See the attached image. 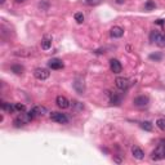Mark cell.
I'll return each mask as SVG.
<instances>
[{
    "label": "cell",
    "mask_w": 165,
    "mask_h": 165,
    "mask_svg": "<svg viewBox=\"0 0 165 165\" xmlns=\"http://www.w3.org/2000/svg\"><path fill=\"white\" fill-rule=\"evenodd\" d=\"M151 159L154 160V161H159V160L165 159V139H161V141L159 142L158 147L152 151Z\"/></svg>",
    "instance_id": "obj_1"
},
{
    "label": "cell",
    "mask_w": 165,
    "mask_h": 165,
    "mask_svg": "<svg viewBox=\"0 0 165 165\" xmlns=\"http://www.w3.org/2000/svg\"><path fill=\"white\" fill-rule=\"evenodd\" d=\"M32 117L31 115H30V112H27V114H19L17 117L14 119V121H13V124H14V126L16 128H21V126H23V125H26V124H28L31 120H32Z\"/></svg>",
    "instance_id": "obj_2"
},
{
    "label": "cell",
    "mask_w": 165,
    "mask_h": 165,
    "mask_svg": "<svg viewBox=\"0 0 165 165\" xmlns=\"http://www.w3.org/2000/svg\"><path fill=\"white\" fill-rule=\"evenodd\" d=\"M51 120L58 123V124H67L70 121V119H68V116L66 114H62V112H52L51 114Z\"/></svg>",
    "instance_id": "obj_3"
},
{
    "label": "cell",
    "mask_w": 165,
    "mask_h": 165,
    "mask_svg": "<svg viewBox=\"0 0 165 165\" xmlns=\"http://www.w3.org/2000/svg\"><path fill=\"white\" fill-rule=\"evenodd\" d=\"M150 39H151L152 43L158 44L159 47H164V45H165V36L161 35L158 31H152L151 35H150Z\"/></svg>",
    "instance_id": "obj_4"
},
{
    "label": "cell",
    "mask_w": 165,
    "mask_h": 165,
    "mask_svg": "<svg viewBox=\"0 0 165 165\" xmlns=\"http://www.w3.org/2000/svg\"><path fill=\"white\" fill-rule=\"evenodd\" d=\"M34 76L38 80H47L48 77L51 76V72H49V70H47V68L38 67V68L34 70Z\"/></svg>",
    "instance_id": "obj_5"
},
{
    "label": "cell",
    "mask_w": 165,
    "mask_h": 165,
    "mask_svg": "<svg viewBox=\"0 0 165 165\" xmlns=\"http://www.w3.org/2000/svg\"><path fill=\"white\" fill-rule=\"evenodd\" d=\"M28 112H30L32 117H36V116H44V115H47L48 110H47V107H44V106H35L34 109L31 111H28Z\"/></svg>",
    "instance_id": "obj_6"
},
{
    "label": "cell",
    "mask_w": 165,
    "mask_h": 165,
    "mask_svg": "<svg viewBox=\"0 0 165 165\" xmlns=\"http://www.w3.org/2000/svg\"><path fill=\"white\" fill-rule=\"evenodd\" d=\"M115 84H116V86L120 90H126L128 88H129L130 82H129V80H128L126 77H116V80H115Z\"/></svg>",
    "instance_id": "obj_7"
},
{
    "label": "cell",
    "mask_w": 165,
    "mask_h": 165,
    "mask_svg": "<svg viewBox=\"0 0 165 165\" xmlns=\"http://www.w3.org/2000/svg\"><path fill=\"white\" fill-rule=\"evenodd\" d=\"M110 68L111 71H112L114 74H120L121 70H123V66L120 63V61L116 59V58H112L110 61Z\"/></svg>",
    "instance_id": "obj_8"
},
{
    "label": "cell",
    "mask_w": 165,
    "mask_h": 165,
    "mask_svg": "<svg viewBox=\"0 0 165 165\" xmlns=\"http://www.w3.org/2000/svg\"><path fill=\"white\" fill-rule=\"evenodd\" d=\"M56 103H57V106L59 107V109H62V110H65V109H68L70 107V102L67 98L66 97H63V96H58L56 98Z\"/></svg>",
    "instance_id": "obj_9"
},
{
    "label": "cell",
    "mask_w": 165,
    "mask_h": 165,
    "mask_svg": "<svg viewBox=\"0 0 165 165\" xmlns=\"http://www.w3.org/2000/svg\"><path fill=\"white\" fill-rule=\"evenodd\" d=\"M148 102H150V100H148V97L146 96H139L137 98H134V106H137V107H146L148 105Z\"/></svg>",
    "instance_id": "obj_10"
},
{
    "label": "cell",
    "mask_w": 165,
    "mask_h": 165,
    "mask_svg": "<svg viewBox=\"0 0 165 165\" xmlns=\"http://www.w3.org/2000/svg\"><path fill=\"white\" fill-rule=\"evenodd\" d=\"M48 66L52 70H61V68H63V62L58 58H52L48 62Z\"/></svg>",
    "instance_id": "obj_11"
},
{
    "label": "cell",
    "mask_w": 165,
    "mask_h": 165,
    "mask_svg": "<svg viewBox=\"0 0 165 165\" xmlns=\"http://www.w3.org/2000/svg\"><path fill=\"white\" fill-rule=\"evenodd\" d=\"M74 88H75V90L79 94H82L85 92V84H84V80L80 79V77H77V79L75 80V82H74Z\"/></svg>",
    "instance_id": "obj_12"
},
{
    "label": "cell",
    "mask_w": 165,
    "mask_h": 165,
    "mask_svg": "<svg viewBox=\"0 0 165 165\" xmlns=\"http://www.w3.org/2000/svg\"><path fill=\"white\" fill-rule=\"evenodd\" d=\"M132 155H133V158L137 159V160H142L144 158L143 150H142V148H139V147H137V146L132 147Z\"/></svg>",
    "instance_id": "obj_13"
},
{
    "label": "cell",
    "mask_w": 165,
    "mask_h": 165,
    "mask_svg": "<svg viewBox=\"0 0 165 165\" xmlns=\"http://www.w3.org/2000/svg\"><path fill=\"white\" fill-rule=\"evenodd\" d=\"M110 34L112 38H121L124 35V28L120 26H114L110 30Z\"/></svg>",
    "instance_id": "obj_14"
},
{
    "label": "cell",
    "mask_w": 165,
    "mask_h": 165,
    "mask_svg": "<svg viewBox=\"0 0 165 165\" xmlns=\"http://www.w3.org/2000/svg\"><path fill=\"white\" fill-rule=\"evenodd\" d=\"M107 94L110 96V103L111 105H114V106H119L121 103V96H117V94H115V93H110V92H107Z\"/></svg>",
    "instance_id": "obj_15"
},
{
    "label": "cell",
    "mask_w": 165,
    "mask_h": 165,
    "mask_svg": "<svg viewBox=\"0 0 165 165\" xmlns=\"http://www.w3.org/2000/svg\"><path fill=\"white\" fill-rule=\"evenodd\" d=\"M51 47H52V36L45 35L44 38L41 39V48H43L44 51H48Z\"/></svg>",
    "instance_id": "obj_16"
},
{
    "label": "cell",
    "mask_w": 165,
    "mask_h": 165,
    "mask_svg": "<svg viewBox=\"0 0 165 165\" xmlns=\"http://www.w3.org/2000/svg\"><path fill=\"white\" fill-rule=\"evenodd\" d=\"M1 109L4 111H7V112H14L16 111V107L14 105H12V103H8V102H1Z\"/></svg>",
    "instance_id": "obj_17"
},
{
    "label": "cell",
    "mask_w": 165,
    "mask_h": 165,
    "mask_svg": "<svg viewBox=\"0 0 165 165\" xmlns=\"http://www.w3.org/2000/svg\"><path fill=\"white\" fill-rule=\"evenodd\" d=\"M12 71H13L14 74H17V75H21L23 71H25V68H23V66L22 65H18V63H14V65H12Z\"/></svg>",
    "instance_id": "obj_18"
},
{
    "label": "cell",
    "mask_w": 165,
    "mask_h": 165,
    "mask_svg": "<svg viewBox=\"0 0 165 165\" xmlns=\"http://www.w3.org/2000/svg\"><path fill=\"white\" fill-rule=\"evenodd\" d=\"M71 106H72L74 111H82V110H84V105H82L81 102H79V101H75V100L71 102Z\"/></svg>",
    "instance_id": "obj_19"
},
{
    "label": "cell",
    "mask_w": 165,
    "mask_h": 165,
    "mask_svg": "<svg viewBox=\"0 0 165 165\" xmlns=\"http://www.w3.org/2000/svg\"><path fill=\"white\" fill-rule=\"evenodd\" d=\"M102 0H81V3L84 5H89V7H96L98 4H101Z\"/></svg>",
    "instance_id": "obj_20"
},
{
    "label": "cell",
    "mask_w": 165,
    "mask_h": 165,
    "mask_svg": "<svg viewBox=\"0 0 165 165\" xmlns=\"http://www.w3.org/2000/svg\"><path fill=\"white\" fill-rule=\"evenodd\" d=\"M74 18H75V21L79 25H81L82 22H84V19H85V17H84V14L81 13V12H77V13H75V16H74Z\"/></svg>",
    "instance_id": "obj_21"
},
{
    "label": "cell",
    "mask_w": 165,
    "mask_h": 165,
    "mask_svg": "<svg viewBox=\"0 0 165 165\" xmlns=\"http://www.w3.org/2000/svg\"><path fill=\"white\" fill-rule=\"evenodd\" d=\"M156 126L161 130H165V119L164 117H160L156 120Z\"/></svg>",
    "instance_id": "obj_22"
},
{
    "label": "cell",
    "mask_w": 165,
    "mask_h": 165,
    "mask_svg": "<svg viewBox=\"0 0 165 165\" xmlns=\"http://www.w3.org/2000/svg\"><path fill=\"white\" fill-rule=\"evenodd\" d=\"M141 126L143 128L144 130H147V132H151L152 128H154V126H152V123H151V121H143V123L141 124Z\"/></svg>",
    "instance_id": "obj_23"
},
{
    "label": "cell",
    "mask_w": 165,
    "mask_h": 165,
    "mask_svg": "<svg viewBox=\"0 0 165 165\" xmlns=\"http://www.w3.org/2000/svg\"><path fill=\"white\" fill-rule=\"evenodd\" d=\"M155 8H156V5L152 0H148V1L144 4V9L146 10H152V9H155Z\"/></svg>",
    "instance_id": "obj_24"
},
{
    "label": "cell",
    "mask_w": 165,
    "mask_h": 165,
    "mask_svg": "<svg viewBox=\"0 0 165 165\" xmlns=\"http://www.w3.org/2000/svg\"><path fill=\"white\" fill-rule=\"evenodd\" d=\"M14 107H16V111H18V112H23L26 110V106L23 103H14Z\"/></svg>",
    "instance_id": "obj_25"
},
{
    "label": "cell",
    "mask_w": 165,
    "mask_h": 165,
    "mask_svg": "<svg viewBox=\"0 0 165 165\" xmlns=\"http://www.w3.org/2000/svg\"><path fill=\"white\" fill-rule=\"evenodd\" d=\"M163 56L160 54V53H154V54H150V59L152 61H161Z\"/></svg>",
    "instance_id": "obj_26"
},
{
    "label": "cell",
    "mask_w": 165,
    "mask_h": 165,
    "mask_svg": "<svg viewBox=\"0 0 165 165\" xmlns=\"http://www.w3.org/2000/svg\"><path fill=\"white\" fill-rule=\"evenodd\" d=\"M114 161H115V163H117V164H120V163H123V159H121V158H119L117 155H114Z\"/></svg>",
    "instance_id": "obj_27"
},
{
    "label": "cell",
    "mask_w": 165,
    "mask_h": 165,
    "mask_svg": "<svg viewBox=\"0 0 165 165\" xmlns=\"http://www.w3.org/2000/svg\"><path fill=\"white\" fill-rule=\"evenodd\" d=\"M156 23H158V25H163L164 23V19H158V21H156Z\"/></svg>",
    "instance_id": "obj_28"
},
{
    "label": "cell",
    "mask_w": 165,
    "mask_h": 165,
    "mask_svg": "<svg viewBox=\"0 0 165 165\" xmlns=\"http://www.w3.org/2000/svg\"><path fill=\"white\" fill-rule=\"evenodd\" d=\"M17 3H22V1H25V0H16Z\"/></svg>",
    "instance_id": "obj_29"
},
{
    "label": "cell",
    "mask_w": 165,
    "mask_h": 165,
    "mask_svg": "<svg viewBox=\"0 0 165 165\" xmlns=\"http://www.w3.org/2000/svg\"><path fill=\"white\" fill-rule=\"evenodd\" d=\"M117 3H123V0H117Z\"/></svg>",
    "instance_id": "obj_30"
},
{
    "label": "cell",
    "mask_w": 165,
    "mask_h": 165,
    "mask_svg": "<svg viewBox=\"0 0 165 165\" xmlns=\"http://www.w3.org/2000/svg\"><path fill=\"white\" fill-rule=\"evenodd\" d=\"M4 1H5V0H1V1H0V3H1V4H4Z\"/></svg>",
    "instance_id": "obj_31"
}]
</instances>
